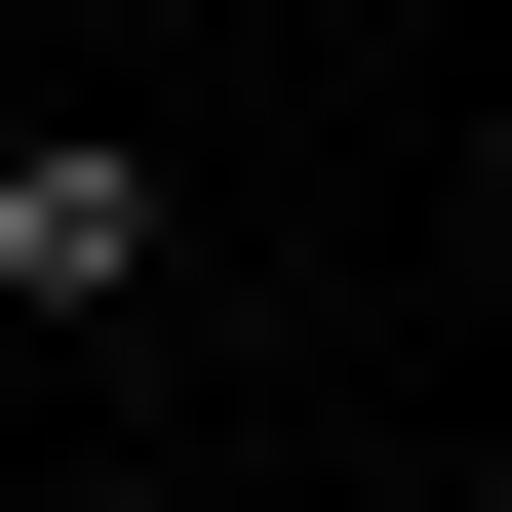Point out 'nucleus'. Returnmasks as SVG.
Masks as SVG:
<instances>
[{
    "label": "nucleus",
    "mask_w": 512,
    "mask_h": 512,
    "mask_svg": "<svg viewBox=\"0 0 512 512\" xmlns=\"http://www.w3.org/2000/svg\"><path fill=\"white\" fill-rule=\"evenodd\" d=\"M0 316H158V158L119 119H0Z\"/></svg>",
    "instance_id": "obj_1"
}]
</instances>
